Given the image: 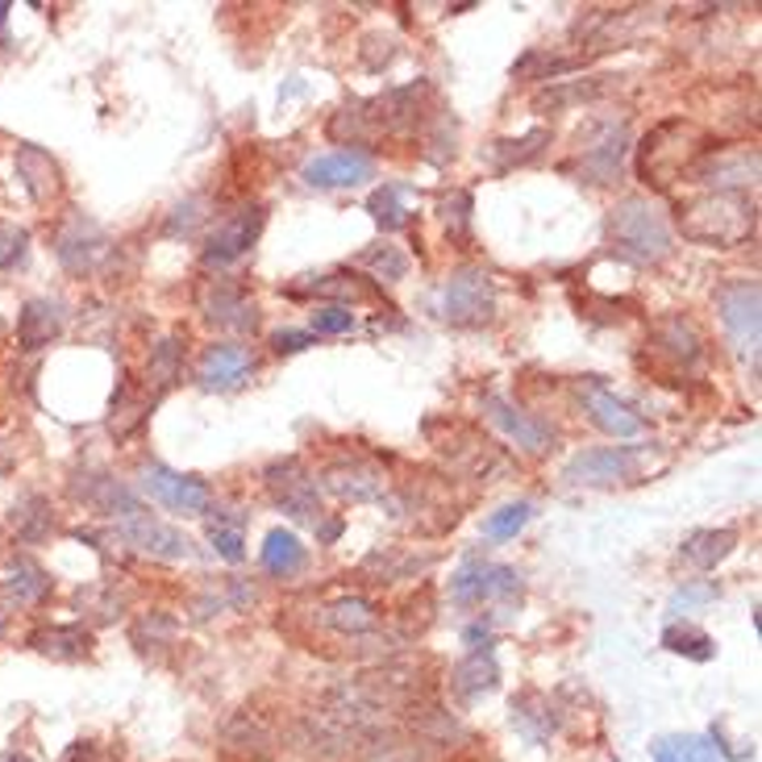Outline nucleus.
<instances>
[{"instance_id": "obj_1", "label": "nucleus", "mask_w": 762, "mask_h": 762, "mask_svg": "<svg viewBox=\"0 0 762 762\" xmlns=\"http://www.w3.org/2000/svg\"><path fill=\"white\" fill-rule=\"evenodd\" d=\"M759 229V209L745 192H705L679 209V233L700 247L733 250Z\"/></svg>"}, {"instance_id": "obj_2", "label": "nucleus", "mask_w": 762, "mask_h": 762, "mask_svg": "<svg viewBox=\"0 0 762 762\" xmlns=\"http://www.w3.org/2000/svg\"><path fill=\"white\" fill-rule=\"evenodd\" d=\"M609 242L633 268H658L671 254L667 217L646 196H625L609 213Z\"/></svg>"}, {"instance_id": "obj_3", "label": "nucleus", "mask_w": 762, "mask_h": 762, "mask_svg": "<svg viewBox=\"0 0 762 762\" xmlns=\"http://www.w3.org/2000/svg\"><path fill=\"white\" fill-rule=\"evenodd\" d=\"M429 313L442 325L455 329H476L496 317V280L479 268H462L455 275H446L434 296H429Z\"/></svg>"}, {"instance_id": "obj_4", "label": "nucleus", "mask_w": 762, "mask_h": 762, "mask_svg": "<svg viewBox=\"0 0 762 762\" xmlns=\"http://www.w3.org/2000/svg\"><path fill=\"white\" fill-rule=\"evenodd\" d=\"M287 742L296 754H308L317 762H342L350 754H367V738L346 729L342 721H334L329 712H305L296 717L287 729Z\"/></svg>"}, {"instance_id": "obj_5", "label": "nucleus", "mask_w": 762, "mask_h": 762, "mask_svg": "<svg viewBox=\"0 0 762 762\" xmlns=\"http://www.w3.org/2000/svg\"><path fill=\"white\" fill-rule=\"evenodd\" d=\"M113 525H117V537H121L126 546H134V551L151 554V558H167V563H179V558H192V554H196V546H192L188 534H179L175 525L159 521L154 513H146L142 504L126 509V513L117 516Z\"/></svg>"}, {"instance_id": "obj_6", "label": "nucleus", "mask_w": 762, "mask_h": 762, "mask_svg": "<svg viewBox=\"0 0 762 762\" xmlns=\"http://www.w3.org/2000/svg\"><path fill=\"white\" fill-rule=\"evenodd\" d=\"M263 483H268L271 500L284 509L292 521L301 525H317L322 521V496H317V479L305 471L301 458H280L263 471Z\"/></svg>"}, {"instance_id": "obj_7", "label": "nucleus", "mask_w": 762, "mask_h": 762, "mask_svg": "<svg viewBox=\"0 0 762 762\" xmlns=\"http://www.w3.org/2000/svg\"><path fill=\"white\" fill-rule=\"evenodd\" d=\"M717 313L729 329V342L750 355V362H759V280H729L717 292Z\"/></svg>"}, {"instance_id": "obj_8", "label": "nucleus", "mask_w": 762, "mask_h": 762, "mask_svg": "<svg viewBox=\"0 0 762 762\" xmlns=\"http://www.w3.org/2000/svg\"><path fill=\"white\" fill-rule=\"evenodd\" d=\"M263 221H268V209H263V205H247V209L229 213L226 221H217L213 233L205 238V263H209V268H229V263H238V259L259 242Z\"/></svg>"}, {"instance_id": "obj_9", "label": "nucleus", "mask_w": 762, "mask_h": 762, "mask_svg": "<svg viewBox=\"0 0 762 762\" xmlns=\"http://www.w3.org/2000/svg\"><path fill=\"white\" fill-rule=\"evenodd\" d=\"M142 492H151L159 504H167L172 513H188V516H205L209 513V483L196 476H179L163 462H146L142 467Z\"/></svg>"}, {"instance_id": "obj_10", "label": "nucleus", "mask_w": 762, "mask_h": 762, "mask_svg": "<svg viewBox=\"0 0 762 762\" xmlns=\"http://www.w3.org/2000/svg\"><path fill=\"white\" fill-rule=\"evenodd\" d=\"M638 462H642V450H633V446H596V450H579V455L567 462L563 479L575 483V488L621 483V479H633Z\"/></svg>"}, {"instance_id": "obj_11", "label": "nucleus", "mask_w": 762, "mask_h": 762, "mask_svg": "<svg viewBox=\"0 0 762 762\" xmlns=\"http://www.w3.org/2000/svg\"><path fill=\"white\" fill-rule=\"evenodd\" d=\"M455 605H492V600H513L521 596V575L504 563H467L450 579Z\"/></svg>"}, {"instance_id": "obj_12", "label": "nucleus", "mask_w": 762, "mask_h": 762, "mask_svg": "<svg viewBox=\"0 0 762 762\" xmlns=\"http://www.w3.org/2000/svg\"><path fill=\"white\" fill-rule=\"evenodd\" d=\"M200 313L205 322L233 329V334H254L259 329V305L250 301V292L233 280H209L200 292Z\"/></svg>"}, {"instance_id": "obj_13", "label": "nucleus", "mask_w": 762, "mask_h": 762, "mask_svg": "<svg viewBox=\"0 0 762 762\" xmlns=\"http://www.w3.org/2000/svg\"><path fill=\"white\" fill-rule=\"evenodd\" d=\"M55 254L72 275H88L109 254V233L96 226V221H88V217H72L55 233Z\"/></svg>"}, {"instance_id": "obj_14", "label": "nucleus", "mask_w": 762, "mask_h": 762, "mask_svg": "<svg viewBox=\"0 0 762 762\" xmlns=\"http://www.w3.org/2000/svg\"><path fill=\"white\" fill-rule=\"evenodd\" d=\"M308 188H359L367 179H375V159L367 151H329L305 163Z\"/></svg>"}, {"instance_id": "obj_15", "label": "nucleus", "mask_w": 762, "mask_h": 762, "mask_svg": "<svg viewBox=\"0 0 762 762\" xmlns=\"http://www.w3.org/2000/svg\"><path fill=\"white\" fill-rule=\"evenodd\" d=\"M325 488L338 496V500H350V504H367V500H383L388 496V476L371 458H338L322 471Z\"/></svg>"}, {"instance_id": "obj_16", "label": "nucleus", "mask_w": 762, "mask_h": 762, "mask_svg": "<svg viewBox=\"0 0 762 762\" xmlns=\"http://www.w3.org/2000/svg\"><path fill=\"white\" fill-rule=\"evenodd\" d=\"M692 179L696 184H712V192H742L745 184L759 179V151L742 146V151L729 154H708L705 163L692 167Z\"/></svg>"}, {"instance_id": "obj_17", "label": "nucleus", "mask_w": 762, "mask_h": 762, "mask_svg": "<svg viewBox=\"0 0 762 762\" xmlns=\"http://www.w3.org/2000/svg\"><path fill=\"white\" fill-rule=\"evenodd\" d=\"M317 617V629H329V633H338L346 642H359L367 633H375L380 629V612L371 600H362V596H338V600H329L322 609H313Z\"/></svg>"}, {"instance_id": "obj_18", "label": "nucleus", "mask_w": 762, "mask_h": 762, "mask_svg": "<svg viewBox=\"0 0 762 762\" xmlns=\"http://www.w3.org/2000/svg\"><path fill=\"white\" fill-rule=\"evenodd\" d=\"M625 126H605L600 138H591L584 154H579V175L588 184H612L621 179V167H625Z\"/></svg>"}, {"instance_id": "obj_19", "label": "nucleus", "mask_w": 762, "mask_h": 762, "mask_svg": "<svg viewBox=\"0 0 762 762\" xmlns=\"http://www.w3.org/2000/svg\"><path fill=\"white\" fill-rule=\"evenodd\" d=\"M650 342H654V350H658L663 359L675 362V367H696L700 355H705V338H700L696 322H687L684 313L658 317L654 329H650Z\"/></svg>"}, {"instance_id": "obj_20", "label": "nucleus", "mask_w": 762, "mask_h": 762, "mask_svg": "<svg viewBox=\"0 0 762 762\" xmlns=\"http://www.w3.org/2000/svg\"><path fill=\"white\" fill-rule=\"evenodd\" d=\"M483 409H488V417L509 434V438L521 446V450H530V455H542V450H551V425L546 421H534L530 413H521L516 404H509L500 392H488L483 396Z\"/></svg>"}, {"instance_id": "obj_21", "label": "nucleus", "mask_w": 762, "mask_h": 762, "mask_svg": "<svg viewBox=\"0 0 762 762\" xmlns=\"http://www.w3.org/2000/svg\"><path fill=\"white\" fill-rule=\"evenodd\" d=\"M579 396H584V413L591 417V425H600L605 434H612V438H633V434H642V417H638L625 401H617L600 380H591Z\"/></svg>"}, {"instance_id": "obj_22", "label": "nucleus", "mask_w": 762, "mask_h": 762, "mask_svg": "<svg viewBox=\"0 0 762 762\" xmlns=\"http://www.w3.org/2000/svg\"><path fill=\"white\" fill-rule=\"evenodd\" d=\"M250 359L242 346H209L205 355H200V367H196V380L200 388H209V392H229V388H238V383L250 375Z\"/></svg>"}, {"instance_id": "obj_23", "label": "nucleus", "mask_w": 762, "mask_h": 762, "mask_svg": "<svg viewBox=\"0 0 762 762\" xmlns=\"http://www.w3.org/2000/svg\"><path fill=\"white\" fill-rule=\"evenodd\" d=\"M63 322H67V313L58 301L51 296H39V301H25L18 317V342L21 350H42V346H51L63 334Z\"/></svg>"}, {"instance_id": "obj_24", "label": "nucleus", "mask_w": 762, "mask_h": 762, "mask_svg": "<svg viewBox=\"0 0 762 762\" xmlns=\"http://www.w3.org/2000/svg\"><path fill=\"white\" fill-rule=\"evenodd\" d=\"M500 684V667H496L492 650H471L455 671H450V692H455L462 705H476L479 696L496 692Z\"/></svg>"}, {"instance_id": "obj_25", "label": "nucleus", "mask_w": 762, "mask_h": 762, "mask_svg": "<svg viewBox=\"0 0 762 762\" xmlns=\"http://www.w3.org/2000/svg\"><path fill=\"white\" fill-rule=\"evenodd\" d=\"M513 725L521 738H530L534 745L551 742V733H558V708L551 705V696H542V692H521L513 696Z\"/></svg>"}, {"instance_id": "obj_26", "label": "nucleus", "mask_w": 762, "mask_h": 762, "mask_svg": "<svg viewBox=\"0 0 762 762\" xmlns=\"http://www.w3.org/2000/svg\"><path fill=\"white\" fill-rule=\"evenodd\" d=\"M0 588H4V596H9L13 605H39V600H46V591H51V575L42 572L30 554H13V558L4 563Z\"/></svg>"}, {"instance_id": "obj_27", "label": "nucleus", "mask_w": 762, "mask_h": 762, "mask_svg": "<svg viewBox=\"0 0 762 762\" xmlns=\"http://www.w3.org/2000/svg\"><path fill=\"white\" fill-rule=\"evenodd\" d=\"M18 175H21V184H25V192H30L39 205H46V200H51V196H58V188H63L58 163L46 151H42V146H21V151H18Z\"/></svg>"}, {"instance_id": "obj_28", "label": "nucleus", "mask_w": 762, "mask_h": 762, "mask_svg": "<svg viewBox=\"0 0 762 762\" xmlns=\"http://www.w3.org/2000/svg\"><path fill=\"white\" fill-rule=\"evenodd\" d=\"M72 496L76 500H84L88 509H96V513H105V516H121L126 509H134L138 500L130 488H121L113 476H88L84 483H72Z\"/></svg>"}, {"instance_id": "obj_29", "label": "nucleus", "mask_w": 762, "mask_h": 762, "mask_svg": "<svg viewBox=\"0 0 762 762\" xmlns=\"http://www.w3.org/2000/svg\"><path fill=\"white\" fill-rule=\"evenodd\" d=\"M30 646L46 654V658H63V663H76L84 654H92V633L84 625H51V629H39L30 638Z\"/></svg>"}, {"instance_id": "obj_30", "label": "nucleus", "mask_w": 762, "mask_h": 762, "mask_svg": "<svg viewBox=\"0 0 762 762\" xmlns=\"http://www.w3.org/2000/svg\"><path fill=\"white\" fill-rule=\"evenodd\" d=\"M733 546H738V530H692V534L684 537L679 554H684L692 567L712 572L717 563H725V558L733 554Z\"/></svg>"}, {"instance_id": "obj_31", "label": "nucleus", "mask_w": 762, "mask_h": 762, "mask_svg": "<svg viewBox=\"0 0 762 762\" xmlns=\"http://www.w3.org/2000/svg\"><path fill=\"white\" fill-rule=\"evenodd\" d=\"M13 530H18V537L25 542V546H39V542H46V537H51V530H55L51 500H46V496H39V492L21 496L18 504H13Z\"/></svg>"}, {"instance_id": "obj_32", "label": "nucleus", "mask_w": 762, "mask_h": 762, "mask_svg": "<svg viewBox=\"0 0 762 762\" xmlns=\"http://www.w3.org/2000/svg\"><path fill=\"white\" fill-rule=\"evenodd\" d=\"M263 567L280 579H292V575L305 567V546L292 530H271L268 542H263Z\"/></svg>"}, {"instance_id": "obj_33", "label": "nucleus", "mask_w": 762, "mask_h": 762, "mask_svg": "<svg viewBox=\"0 0 762 762\" xmlns=\"http://www.w3.org/2000/svg\"><path fill=\"white\" fill-rule=\"evenodd\" d=\"M650 754H654V762H721L712 738H700V733H671V738H658Z\"/></svg>"}, {"instance_id": "obj_34", "label": "nucleus", "mask_w": 762, "mask_h": 762, "mask_svg": "<svg viewBox=\"0 0 762 762\" xmlns=\"http://www.w3.org/2000/svg\"><path fill=\"white\" fill-rule=\"evenodd\" d=\"M226 745L229 750H242V754H271L275 750V733L259 721V712H238L226 725Z\"/></svg>"}, {"instance_id": "obj_35", "label": "nucleus", "mask_w": 762, "mask_h": 762, "mask_svg": "<svg viewBox=\"0 0 762 762\" xmlns=\"http://www.w3.org/2000/svg\"><path fill=\"white\" fill-rule=\"evenodd\" d=\"M575 67H584V58L530 51L525 58H516L513 63V79H558V76H567V72H575Z\"/></svg>"}, {"instance_id": "obj_36", "label": "nucleus", "mask_w": 762, "mask_h": 762, "mask_svg": "<svg viewBox=\"0 0 762 762\" xmlns=\"http://www.w3.org/2000/svg\"><path fill=\"white\" fill-rule=\"evenodd\" d=\"M546 142H551V134H546V130H530L525 138H509V142H492L496 172H513L516 163H530V159H537Z\"/></svg>"}, {"instance_id": "obj_37", "label": "nucleus", "mask_w": 762, "mask_h": 762, "mask_svg": "<svg viewBox=\"0 0 762 762\" xmlns=\"http://www.w3.org/2000/svg\"><path fill=\"white\" fill-rule=\"evenodd\" d=\"M184 338L172 334L151 350V367H146V380H154V392H167L179 380V362H184Z\"/></svg>"}, {"instance_id": "obj_38", "label": "nucleus", "mask_w": 762, "mask_h": 762, "mask_svg": "<svg viewBox=\"0 0 762 762\" xmlns=\"http://www.w3.org/2000/svg\"><path fill=\"white\" fill-rule=\"evenodd\" d=\"M367 209H371V217H375L383 229H404L413 221V209H404L401 184H383V188H375L371 192V200H367Z\"/></svg>"}, {"instance_id": "obj_39", "label": "nucleus", "mask_w": 762, "mask_h": 762, "mask_svg": "<svg viewBox=\"0 0 762 762\" xmlns=\"http://www.w3.org/2000/svg\"><path fill=\"white\" fill-rule=\"evenodd\" d=\"M609 76H596V79H579V84H554L546 92L537 96V109H567V105H579V100H596V96L609 92Z\"/></svg>"}, {"instance_id": "obj_40", "label": "nucleus", "mask_w": 762, "mask_h": 762, "mask_svg": "<svg viewBox=\"0 0 762 762\" xmlns=\"http://www.w3.org/2000/svg\"><path fill=\"white\" fill-rule=\"evenodd\" d=\"M663 646H667L671 654H687V658H696V663H708V658L717 654L712 638H708L705 629H696V625H667V633H663Z\"/></svg>"}, {"instance_id": "obj_41", "label": "nucleus", "mask_w": 762, "mask_h": 762, "mask_svg": "<svg viewBox=\"0 0 762 762\" xmlns=\"http://www.w3.org/2000/svg\"><path fill=\"white\" fill-rule=\"evenodd\" d=\"M530 516H534V504H530V500L504 504V509H496V513L483 521V534L492 537V542H509V537H516L530 525Z\"/></svg>"}, {"instance_id": "obj_42", "label": "nucleus", "mask_w": 762, "mask_h": 762, "mask_svg": "<svg viewBox=\"0 0 762 762\" xmlns=\"http://www.w3.org/2000/svg\"><path fill=\"white\" fill-rule=\"evenodd\" d=\"M434 558H417V554H396V551H375L367 563H362V572H371V567H380V584H396L404 575L413 572H425Z\"/></svg>"}, {"instance_id": "obj_43", "label": "nucleus", "mask_w": 762, "mask_h": 762, "mask_svg": "<svg viewBox=\"0 0 762 762\" xmlns=\"http://www.w3.org/2000/svg\"><path fill=\"white\" fill-rule=\"evenodd\" d=\"M205 516H213L209 521V542H213V551L221 554L226 563H242V516H233V521H226V516L217 513H205Z\"/></svg>"}, {"instance_id": "obj_44", "label": "nucleus", "mask_w": 762, "mask_h": 762, "mask_svg": "<svg viewBox=\"0 0 762 762\" xmlns=\"http://www.w3.org/2000/svg\"><path fill=\"white\" fill-rule=\"evenodd\" d=\"M359 263L362 268H371L380 280H388V284H396V280H404V271H409V259L401 254V247H392V242H380V247H367L359 254Z\"/></svg>"}, {"instance_id": "obj_45", "label": "nucleus", "mask_w": 762, "mask_h": 762, "mask_svg": "<svg viewBox=\"0 0 762 762\" xmlns=\"http://www.w3.org/2000/svg\"><path fill=\"white\" fill-rule=\"evenodd\" d=\"M471 209H476V200H471V192L455 188L446 200H442V221H446V233L450 238H467V229H471Z\"/></svg>"}, {"instance_id": "obj_46", "label": "nucleus", "mask_w": 762, "mask_h": 762, "mask_svg": "<svg viewBox=\"0 0 762 762\" xmlns=\"http://www.w3.org/2000/svg\"><path fill=\"white\" fill-rule=\"evenodd\" d=\"M134 642L142 650L172 646V642H175V621L167 617V612H146V617L134 625Z\"/></svg>"}, {"instance_id": "obj_47", "label": "nucleus", "mask_w": 762, "mask_h": 762, "mask_svg": "<svg viewBox=\"0 0 762 762\" xmlns=\"http://www.w3.org/2000/svg\"><path fill=\"white\" fill-rule=\"evenodd\" d=\"M25 250H30V233L21 226L0 221V271H13L18 263H25Z\"/></svg>"}, {"instance_id": "obj_48", "label": "nucleus", "mask_w": 762, "mask_h": 762, "mask_svg": "<svg viewBox=\"0 0 762 762\" xmlns=\"http://www.w3.org/2000/svg\"><path fill=\"white\" fill-rule=\"evenodd\" d=\"M355 329V313L346 305H329L313 313V329L308 334H350Z\"/></svg>"}, {"instance_id": "obj_49", "label": "nucleus", "mask_w": 762, "mask_h": 762, "mask_svg": "<svg viewBox=\"0 0 762 762\" xmlns=\"http://www.w3.org/2000/svg\"><path fill=\"white\" fill-rule=\"evenodd\" d=\"M205 200H188V205H179V209L172 213V221H167V238H188L192 229H196V221L205 217Z\"/></svg>"}, {"instance_id": "obj_50", "label": "nucleus", "mask_w": 762, "mask_h": 762, "mask_svg": "<svg viewBox=\"0 0 762 762\" xmlns=\"http://www.w3.org/2000/svg\"><path fill=\"white\" fill-rule=\"evenodd\" d=\"M317 342L308 329H280V334H271V346H275V355H301L308 346Z\"/></svg>"}, {"instance_id": "obj_51", "label": "nucleus", "mask_w": 762, "mask_h": 762, "mask_svg": "<svg viewBox=\"0 0 762 762\" xmlns=\"http://www.w3.org/2000/svg\"><path fill=\"white\" fill-rule=\"evenodd\" d=\"M712 596H717V588H712V584H692V588L675 591L671 609H675V612H679V609H692V605H700V600H712Z\"/></svg>"}, {"instance_id": "obj_52", "label": "nucleus", "mask_w": 762, "mask_h": 762, "mask_svg": "<svg viewBox=\"0 0 762 762\" xmlns=\"http://www.w3.org/2000/svg\"><path fill=\"white\" fill-rule=\"evenodd\" d=\"M92 754H96L92 742H76L67 754H63V762H92Z\"/></svg>"}, {"instance_id": "obj_53", "label": "nucleus", "mask_w": 762, "mask_h": 762, "mask_svg": "<svg viewBox=\"0 0 762 762\" xmlns=\"http://www.w3.org/2000/svg\"><path fill=\"white\" fill-rule=\"evenodd\" d=\"M9 471H13V446L0 442V476H9Z\"/></svg>"}, {"instance_id": "obj_54", "label": "nucleus", "mask_w": 762, "mask_h": 762, "mask_svg": "<svg viewBox=\"0 0 762 762\" xmlns=\"http://www.w3.org/2000/svg\"><path fill=\"white\" fill-rule=\"evenodd\" d=\"M338 534H342V525H338V521H329V525L322 530V542H334Z\"/></svg>"}, {"instance_id": "obj_55", "label": "nucleus", "mask_w": 762, "mask_h": 762, "mask_svg": "<svg viewBox=\"0 0 762 762\" xmlns=\"http://www.w3.org/2000/svg\"><path fill=\"white\" fill-rule=\"evenodd\" d=\"M9 762H34V759H25V754H13V759H9Z\"/></svg>"}]
</instances>
